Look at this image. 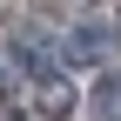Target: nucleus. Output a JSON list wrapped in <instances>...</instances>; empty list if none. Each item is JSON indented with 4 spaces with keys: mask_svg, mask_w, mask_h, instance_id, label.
Returning <instances> with one entry per match:
<instances>
[{
    "mask_svg": "<svg viewBox=\"0 0 121 121\" xmlns=\"http://www.w3.org/2000/svg\"><path fill=\"white\" fill-rule=\"evenodd\" d=\"M60 54H67L74 67H94V60L108 54V34H101V27H87V20H81V27H74L67 40H60Z\"/></svg>",
    "mask_w": 121,
    "mask_h": 121,
    "instance_id": "obj_2",
    "label": "nucleus"
},
{
    "mask_svg": "<svg viewBox=\"0 0 121 121\" xmlns=\"http://www.w3.org/2000/svg\"><path fill=\"white\" fill-rule=\"evenodd\" d=\"M114 34H121V20H114Z\"/></svg>",
    "mask_w": 121,
    "mask_h": 121,
    "instance_id": "obj_4",
    "label": "nucleus"
},
{
    "mask_svg": "<svg viewBox=\"0 0 121 121\" xmlns=\"http://www.w3.org/2000/svg\"><path fill=\"white\" fill-rule=\"evenodd\" d=\"M87 108H94V121H121V67L94 74V94H87Z\"/></svg>",
    "mask_w": 121,
    "mask_h": 121,
    "instance_id": "obj_3",
    "label": "nucleus"
},
{
    "mask_svg": "<svg viewBox=\"0 0 121 121\" xmlns=\"http://www.w3.org/2000/svg\"><path fill=\"white\" fill-rule=\"evenodd\" d=\"M27 87H34V108L47 114V121H67V114H74V87H67V74H60V67L40 74V81H27Z\"/></svg>",
    "mask_w": 121,
    "mask_h": 121,
    "instance_id": "obj_1",
    "label": "nucleus"
}]
</instances>
